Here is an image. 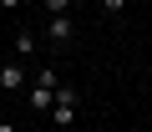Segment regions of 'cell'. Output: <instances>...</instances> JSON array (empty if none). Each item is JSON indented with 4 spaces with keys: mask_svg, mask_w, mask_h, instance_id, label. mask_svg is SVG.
Here are the masks:
<instances>
[{
    "mask_svg": "<svg viewBox=\"0 0 152 132\" xmlns=\"http://www.w3.org/2000/svg\"><path fill=\"white\" fill-rule=\"evenodd\" d=\"M51 122H56V127H71V122H76V92H71V87H56V102H51Z\"/></svg>",
    "mask_w": 152,
    "mask_h": 132,
    "instance_id": "6da1fadb",
    "label": "cell"
},
{
    "mask_svg": "<svg viewBox=\"0 0 152 132\" xmlns=\"http://www.w3.org/2000/svg\"><path fill=\"white\" fill-rule=\"evenodd\" d=\"M71 36H76V21L71 15H51L46 21V41L51 46H71Z\"/></svg>",
    "mask_w": 152,
    "mask_h": 132,
    "instance_id": "7a4b0ae2",
    "label": "cell"
},
{
    "mask_svg": "<svg viewBox=\"0 0 152 132\" xmlns=\"http://www.w3.org/2000/svg\"><path fill=\"white\" fill-rule=\"evenodd\" d=\"M0 92H15V97H20V92H26V66H15V61L0 66Z\"/></svg>",
    "mask_w": 152,
    "mask_h": 132,
    "instance_id": "3957f363",
    "label": "cell"
},
{
    "mask_svg": "<svg viewBox=\"0 0 152 132\" xmlns=\"http://www.w3.org/2000/svg\"><path fill=\"white\" fill-rule=\"evenodd\" d=\"M51 102H56V87H26V107H36V112H51Z\"/></svg>",
    "mask_w": 152,
    "mask_h": 132,
    "instance_id": "277c9868",
    "label": "cell"
},
{
    "mask_svg": "<svg viewBox=\"0 0 152 132\" xmlns=\"http://www.w3.org/2000/svg\"><path fill=\"white\" fill-rule=\"evenodd\" d=\"M15 56H20V61L36 56V31H15Z\"/></svg>",
    "mask_w": 152,
    "mask_h": 132,
    "instance_id": "5b68a950",
    "label": "cell"
},
{
    "mask_svg": "<svg viewBox=\"0 0 152 132\" xmlns=\"http://www.w3.org/2000/svg\"><path fill=\"white\" fill-rule=\"evenodd\" d=\"M71 10V0H46V15H66Z\"/></svg>",
    "mask_w": 152,
    "mask_h": 132,
    "instance_id": "8992f818",
    "label": "cell"
},
{
    "mask_svg": "<svg viewBox=\"0 0 152 132\" xmlns=\"http://www.w3.org/2000/svg\"><path fill=\"white\" fill-rule=\"evenodd\" d=\"M102 10H107V15H122V10H127V0H102Z\"/></svg>",
    "mask_w": 152,
    "mask_h": 132,
    "instance_id": "52a82bcc",
    "label": "cell"
},
{
    "mask_svg": "<svg viewBox=\"0 0 152 132\" xmlns=\"http://www.w3.org/2000/svg\"><path fill=\"white\" fill-rule=\"evenodd\" d=\"M0 10H20V0H0Z\"/></svg>",
    "mask_w": 152,
    "mask_h": 132,
    "instance_id": "ba28073f",
    "label": "cell"
},
{
    "mask_svg": "<svg viewBox=\"0 0 152 132\" xmlns=\"http://www.w3.org/2000/svg\"><path fill=\"white\" fill-rule=\"evenodd\" d=\"M0 132H20V127H15V122H5V117H0Z\"/></svg>",
    "mask_w": 152,
    "mask_h": 132,
    "instance_id": "9c48e42d",
    "label": "cell"
}]
</instances>
